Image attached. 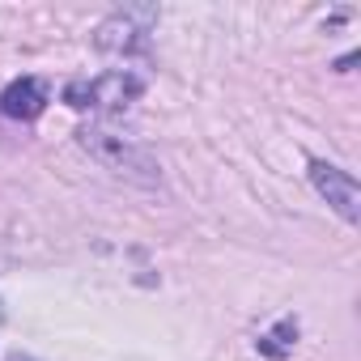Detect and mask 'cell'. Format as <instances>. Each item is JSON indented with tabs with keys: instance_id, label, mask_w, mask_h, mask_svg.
I'll list each match as a JSON object with an SVG mask.
<instances>
[{
	"instance_id": "1",
	"label": "cell",
	"mask_w": 361,
	"mask_h": 361,
	"mask_svg": "<svg viewBox=\"0 0 361 361\" xmlns=\"http://www.w3.org/2000/svg\"><path fill=\"white\" fill-rule=\"evenodd\" d=\"M136 94H140V81L119 68V73H106L98 81H73L64 90V102L73 111H123Z\"/></svg>"
},
{
	"instance_id": "2",
	"label": "cell",
	"mask_w": 361,
	"mask_h": 361,
	"mask_svg": "<svg viewBox=\"0 0 361 361\" xmlns=\"http://www.w3.org/2000/svg\"><path fill=\"white\" fill-rule=\"evenodd\" d=\"M153 22H157L153 9H119L115 18H106V22L98 26V47H102V51H123V56L145 51Z\"/></svg>"
},
{
	"instance_id": "3",
	"label": "cell",
	"mask_w": 361,
	"mask_h": 361,
	"mask_svg": "<svg viewBox=\"0 0 361 361\" xmlns=\"http://www.w3.org/2000/svg\"><path fill=\"white\" fill-rule=\"evenodd\" d=\"M310 183H314V192L344 217V221H357L361 217V188H357V178L348 174V170H340V166H331V161H310Z\"/></svg>"
},
{
	"instance_id": "4",
	"label": "cell",
	"mask_w": 361,
	"mask_h": 361,
	"mask_svg": "<svg viewBox=\"0 0 361 361\" xmlns=\"http://www.w3.org/2000/svg\"><path fill=\"white\" fill-rule=\"evenodd\" d=\"M43 106H47V81H39V77H18L0 94V111L9 119H39Z\"/></svg>"
},
{
	"instance_id": "5",
	"label": "cell",
	"mask_w": 361,
	"mask_h": 361,
	"mask_svg": "<svg viewBox=\"0 0 361 361\" xmlns=\"http://www.w3.org/2000/svg\"><path fill=\"white\" fill-rule=\"evenodd\" d=\"M293 344H298V323H293V319H281L268 336H259V353H264V357H272V361L289 357V353H293Z\"/></svg>"
},
{
	"instance_id": "6",
	"label": "cell",
	"mask_w": 361,
	"mask_h": 361,
	"mask_svg": "<svg viewBox=\"0 0 361 361\" xmlns=\"http://www.w3.org/2000/svg\"><path fill=\"white\" fill-rule=\"evenodd\" d=\"M9 361H35V357H22V353H13V357H9Z\"/></svg>"
}]
</instances>
